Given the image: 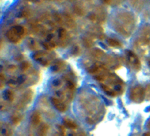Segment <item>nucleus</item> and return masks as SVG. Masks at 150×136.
Wrapping results in <instances>:
<instances>
[{"label": "nucleus", "mask_w": 150, "mask_h": 136, "mask_svg": "<svg viewBox=\"0 0 150 136\" xmlns=\"http://www.w3.org/2000/svg\"><path fill=\"white\" fill-rule=\"evenodd\" d=\"M41 121V117H40V114L38 112H34L31 116V123L33 125H38Z\"/></svg>", "instance_id": "aec40b11"}, {"label": "nucleus", "mask_w": 150, "mask_h": 136, "mask_svg": "<svg viewBox=\"0 0 150 136\" xmlns=\"http://www.w3.org/2000/svg\"><path fill=\"white\" fill-rule=\"evenodd\" d=\"M150 39V24H144L140 30V40L144 41L148 44Z\"/></svg>", "instance_id": "1a4fd4ad"}, {"label": "nucleus", "mask_w": 150, "mask_h": 136, "mask_svg": "<svg viewBox=\"0 0 150 136\" xmlns=\"http://www.w3.org/2000/svg\"><path fill=\"white\" fill-rule=\"evenodd\" d=\"M58 40H59V44L61 46H64L68 41V32L63 27L58 29Z\"/></svg>", "instance_id": "9b49d317"}, {"label": "nucleus", "mask_w": 150, "mask_h": 136, "mask_svg": "<svg viewBox=\"0 0 150 136\" xmlns=\"http://www.w3.org/2000/svg\"><path fill=\"white\" fill-rule=\"evenodd\" d=\"M47 130H48L47 125H45V124L41 125L39 127V129H38V136H46Z\"/></svg>", "instance_id": "5701e85b"}, {"label": "nucleus", "mask_w": 150, "mask_h": 136, "mask_svg": "<svg viewBox=\"0 0 150 136\" xmlns=\"http://www.w3.org/2000/svg\"><path fill=\"white\" fill-rule=\"evenodd\" d=\"M101 2H102L103 4H105V5H110V4L113 3V0H100Z\"/></svg>", "instance_id": "c85d7f7f"}, {"label": "nucleus", "mask_w": 150, "mask_h": 136, "mask_svg": "<svg viewBox=\"0 0 150 136\" xmlns=\"http://www.w3.org/2000/svg\"><path fill=\"white\" fill-rule=\"evenodd\" d=\"M26 34V29L22 25H15L11 27L6 32V38L9 42L13 43V44H18L21 42L23 37Z\"/></svg>", "instance_id": "f03ea898"}, {"label": "nucleus", "mask_w": 150, "mask_h": 136, "mask_svg": "<svg viewBox=\"0 0 150 136\" xmlns=\"http://www.w3.org/2000/svg\"><path fill=\"white\" fill-rule=\"evenodd\" d=\"M4 96H5V98L7 99V100L12 101L14 98V93L11 89H8V90H6L5 92H4Z\"/></svg>", "instance_id": "b1692460"}, {"label": "nucleus", "mask_w": 150, "mask_h": 136, "mask_svg": "<svg viewBox=\"0 0 150 136\" xmlns=\"http://www.w3.org/2000/svg\"><path fill=\"white\" fill-rule=\"evenodd\" d=\"M82 41H83V45L85 46L86 48H91L94 43V41L91 37V35H86V36H83L82 38Z\"/></svg>", "instance_id": "a211bd4d"}, {"label": "nucleus", "mask_w": 150, "mask_h": 136, "mask_svg": "<svg viewBox=\"0 0 150 136\" xmlns=\"http://www.w3.org/2000/svg\"><path fill=\"white\" fill-rule=\"evenodd\" d=\"M59 128V134L61 136H66V127L65 126H58Z\"/></svg>", "instance_id": "a878e982"}, {"label": "nucleus", "mask_w": 150, "mask_h": 136, "mask_svg": "<svg viewBox=\"0 0 150 136\" xmlns=\"http://www.w3.org/2000/svg\"><path fill=\"white\" fill-rule=\"evenodd\" d=\"M126 58L128 64L131 66V68L134 71H139L141 69V62H140L139 57L135 54L131 50H126Z\"/></svg>", "instance_id": "423d86ee"}, {"label": "nucleus", "mask_w": 150, "mask_h": 136, "mask_svg": "<svg viewBox=\"0 0 150 136\" xmlns=\"http://www.w3.org/2000/svg\"><path fill=\"white\" fill-rule=\"evenodd\" d=\"M89 30H90L91 34H93V36H98L101 39L104 37V32L102 28L100 27V25H91L89 27Z\"/></svg>", "instance_id": "ddd939ff"}, {"label": "nucleus", "mask_w": 150, "mask_h": 136, "mask_svg": "<svg viewBox=\"0 0 150 136\" xmlns=\"http://www.w3.org/2000/svg\"><path fill=\"white\" fill-rule=\"evenodd\" d=\"M64 125H65V127L69 128V129H76L77 128V124L70 118H65L64 119Z\"/></svg>", "instance_id": "6ab92c4d"}, {"label": "nucleus", "mask_w": 150, "mask_h": 136, "mask_svg": "<svg viewBox=\"0 0 150 136\" xmlns=\"http://www.w3.org/2000/svg\"><path fill=\"white\" fill-rule=\"evenodd\" d=\"M25 1L33 2V3H40V2H41V0H25Z\"/></svg>", "instance_id": "473e14b6"}, {"label": "nucleus", "mask_w": 150, "mask_h": 136, "mask_svg": "<svg viewBox=\"0 0 150 136\" xmlns=\"http://www.w3.org/2000/svg\"><path fill=\"white\" fill-rule=\"evenodd\" d=\"M30 16H31V10L28 7L23 8L20 13H19V17H21V18H29Z\"/></svg>", "instance_id": "4be33fe9"}, {"label": "nucleus", "mask_w": 150, "mask_h": 136, "mask_svg": "<svg viewBox=\"0 0 150 136\" xmlns=\"http://www.w3.org/2000/svg\"><path fill=\"white\" fill-rule=\"evenodd\" d=\"M138 2H139V0H129V3L131 4V5H133V6L136 5Z\"/></svg>", "instance_id": "7c9ffc66"}, {"label": "nucleus", "mask_w": 150, "mask_h": 136, "mask_svg": "<svg viewBox=\"0 0 150 136\" xmlns=\"http://www.w3.org/2000/svg\"><path fill=\"white\" fill-rule=\"evenodd\" d=\"M68 1H70V2H73V1H76V0H68Z\"/></svg>", "instance_id": "f704fd0d"}, {"label": "nucleus", "mask_w": 150, "mask_h": 136, "mask_svg": "<svg viewBox=\"0 0 150 136\" xmlns=\"http://www.w3.org/2000/svg\"><path fill=\"white\" fill-rule=\"evenodd\" d=\"M113 1H114L115 5H119V4H121L122 2L124 1V0H113Z\"/></svg>", "instance_id": "2f4dec72"}, {"label": "nucleus", "mask_w": 150, "mask_h": 136, "mask_svg": "<svg viewBox=\"0 0 150 136\" xmlns=\"http://www.w3.org/2000/svg\"><path fill=\"white\" fill-rule=\"evenodd\" d=\"M26 45L30 50H35V51H39L40 49V44L38 43V41L34 39V38H28L26 41Z\"/></svg>", "instance_id": "2eb2a0df"}, {"label": "nucleus", "mask_w": 150, "mask_h": 136, "mask_svg": "<svg viewBox=\"0 0 150 136\" xmlns=\"http://www.w3.org/2000/svg\"><path fill=\"white\" fill-rule=\"evenodd\" d=\"M67 67V63L64 61V60L61 59H56L54 62L52 63L51 66V71L53 73H59V72H62L66 69Z\"/></svg>", "instance_id": "6e6552de"}, {"label": "nucleus", "mask_w": 150, "mask_h": 136, "mask_svg": "<svg viewBox=\"0 0 150 136\" xmlns=\"http://www.w3.org/2000/svg\"><path fill=\"white\" fill-rule=\"evenodd\" d=\"M4 84H5V77H4L3 73H1V88H3Z\"/></svg>", "instance_id": "c756f323"}, {"label": "nucleus", "mask_w": 150, "mask_h": 136, "mask_svg": "<svg viewBox=\"0 0 150 136\" xmlns=\"http://www.w3.org/2000/svg\"><path fill=\"white\" fill-rule=\"evenodd\" d=\"M149 66H150V62H149Z\"/></svg>", "instance_id": "c9c22d12"}, {"label": "nucleus", "mask_w": 150, "mask_h": 136, "mask_svg": "<svg viewBox=\"0 0 150 136\" xmlns=\"http://www.w3.org/2000/svg\"><path fill=\"white\" fill-rule=\"evenodd\" d=\"M144 136H150V133H145Z\"/></svg>", "instance_id": "72a5a7b5"}, {"label": "nucleus", "mask_w": 150, "mask_h": 136, "mask_svg": "<svg viewBox=\"0 0 150 136\" xmlns=\"http://www.w3.org/2000/svg\"><path fill=\"white\" fill-rule=\"evenodd\" d=\"M85 2L84 1H76V3L73 5V11L76 15L84 16L85 15Z\"/></svg>", "instance_id": "9d476101"}, {"label": "nucleus", "mask_w": 150, "mask_h": 136, "mask_svg": "<svg viewBox=\"0 0 150 136\" xmlns=\"http://www.w3.org/2000/svg\"><path fill=\"white\" fill-rule=\"evenodd\" d=\"M145 98L150 100V83L147 84L145 87Z\"/></svg>", "instance_id": "393cba45"}, {"label": "nucleus", "mask_w": 150, "mask_h": 136, "mask_svg": "<svg viewBox=\"0 0 150 136\" xmlns=\"http://www.w3.org/2000/svg\"><path fill=\"white\" fill-rule=\"evenodd\" d=\"M89 56L91 58H93V59L99 60L105 56V52L101 49H98V48H94V49H92L89 52Z\"/></svg>", "instance_id": "4468645a"}, {"label": "nucleus", "mask_w": 150, "mask_h": 136, "mask_svg": "<svg viewBox=\"0 0 150 136\" xmlns=\"http://www.w3.org/2000/svg\"><path fill=\"white\" fill-rule=\"evenodd\" d=\"M71 52H72V54L73 55H78L79 53H80V49H79V47L77 45H75L73 48H72V50H71Z\"/></svg>", "instance_id": "bb28decb"}, {"label": "nucleus", "mask_w": 150, "mask_h": 136, "mask_svg": "<svg viewBox=\"0 0 150 136\" xmlns=\"http://www.w3.org/2000/svg\"><path fill=\"white\" fill-rule=\"evenodd\" d=\"M31 68V63L28 62V61H24L20 64V66H19V69H20L21 72H23V73H25V72H28V70Z\"/></svg>", "instance_id": "412c9836"}, {"label": "nucleus", "mask_w": 150, "mask_h": 136, "mask_svg": "<svg viewBox=\"0 0 150 136\" xmlns=\"http://www.w3.org/2000/svg\"><path fill=\"white\" fill-rule=\"evenodd\" d=\"M107 44L109 46H111V47H114V48L122 47L121 41H119L118 39H115V38H108V39H107Z\"/></svg>", "instance_id": "f3484780"}, {"label": "nucleus", "mask_w": 150, "mask_h": 136, "mask_svg": "<svg viewBox=\"0 0 150 136\" xmlns=\"http://www.w3.org/2000/svg\"><path fill=\"white\" fill-rule=\"evenodd\" d=\"M110 22L116 32L128 37L136 27V16L130 11L120 10L113 15Z\"/></svg>", "instance_id": "f257e3e1"}, {"label": "nucleus", "mask_w": 150, "mask_h": 136, "mask_svg": "<svg viewBox=\"0 0 150 136\" xmlns=\"http://www.w3.org/2000/svg\"><path fill=\"white\" fill-rule=\"evenodd\" d=\"M56 55L52 52H49V51L46 50H39L36 51V52L33 54V59L35 60L36 62L40 63L42 66H49L51 63H53L54 61V58Z\"/></svg>", "instance_id": "7ed1b4c3"}, {"label": "nucleus", "mask_w": 150, "mask_h": 136, "mask_svg": "<svg viewBox=\"0 0 150 136\" xmlns=\"http://www.w3.org/2000/svg\"><path fill=\"white\" fill-rule=\"evenodd\" d=\"M106 17H107V12H106V9L104 8L103 6L97 5L95 7V10L88 14L87 18H88L90 21H92L93 23H95V24H102V23L105 22Z\"/></svg>", "instance_id": "20e7f679"}, {"label": "nucleus", "mask_w": 150, "mask_h": 136, "mask_svg": "<svg viewBox=\"0 0 150 136\" xmlns=\"http://www.w3.org/2000/svg\"><path fill=\"white\" fill-rule=\"evenodd\" d=\"M52 18L55 20V22L59 25H65V16L64 14L58 13V12H54L52 14Z\"/></svg>", "instance_id": "dca6fc26"}, {"label": "nucleus", "mask_w": 150, "mask_h": 136, "mask_svg": "<svg viewBox=\"0 0 150 136\" xmlns=\"http://www.w3.org/2000/svg\"><path fill=\"white\" fill-rule=\"evenodd\" d=\"M16 69H17V67H16L15 65H9L8 66V71L10 72V73H14V72L16 71Z\"/></svg>", "instance_id": "cd10ccee"}, {"label": "nucleus", "mask_w": 150, "mask_h": 136, "mask_svg": "<svg viewBox=\"0 0 150 136\" xmlns=\"http://www.w3.org/2000/svg\"><path fill=\"white\" fill-rule=\"evenodd\" d=\"M87 71L91 75H94V77L109 72L108 71V67L106 66L105 64H102V63H95V64H92L87 69Z\"/></svg>", "instance_id": "0eeeda50"}, {"label": "nucleus", "mask_w": 150, "mask_h": 136, "mask_svg": "<svg viewBox=\"0 0 150 136\" xmlns=\"http://www.w3.org/2000/svg\"><path fill=\"white\" fill-rule=\"evenodd\" d=\"M129 97L130 100L134 103H141L145 98V88H143L141 85H135L130 89Z\"/></svg>", "instance_id": "39448f33"}, {"label": "nucleus", "mask_w": 150, "mask_h": 136, "mask_svg": "<svg viewBox=\"0 0 150 136\" xmlns=\"http://www.w3.org/2000/svg\"><path fill=\"white\" fill-rule=\"evenodd\" d=\"M51 103L55 108L60 112H64L66 111V105L62 102L60 99L56 98V97H51Z\"/></svg>", "instance_id": "f8f14e48"}]
</instances>
